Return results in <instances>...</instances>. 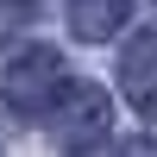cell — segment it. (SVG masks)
<instances>
[{"mask_svg":"<svg viewBox=\"0 0 157 157\" xmlns=\"http://www.w3.org/2000/svg\"><path fill=\"white\" fill-rule=\"evenodd\" d=\"M50 138H57V151H69V157H82V151H94L101 138H113V101H107V88L69 82L63 101L50 107Z\"/></svg>","mask_w":157,"mask_h":157,"instance_id":"6da1fadb","label":"cell"},{"mask_svg":"<svg viewBox=\"0 0 157 157\" xmlns=\"http://www.w3.org/2000/svg\"><path fill=\"white\" fill-rule=\"evenodd\" d=\"M63 57L50 44H25L19 57L6 63V75H0V94H6V107L13 113H44V107H57L63 101Z\"/></svg>","mask_w":157,"mask_h":157,"instance_id":"7a4b0ae2","label":"cell"},{"mask_svg":"<svg viewBox=\"0 0 157 157\" xmlns=\"http://www.w3.org/2000/svg\"><path fill=\"white\" fill-rule=\"evenodd\" d=\"M120 88L138 113H157V32H138L120 50Z\"/></svg>","mask_w":157,"mask_h":157,"instance_id":"3957f363","label":"cell"},{"mask_svg":"<svg viewBox=\"0 0 157 157\" xmlns=\"http://www.w3.org/2000/svg\"><path fill=\"white\" fill-rule=\"evenodd\" d=\"M126 13H132V0H69V32L82 44H107L126 25Z\"/></svg>","mask_w":157,"mask_h":157,"instance_id":"277c9868","label":"cell"},{"mask_svg":"<svg viewBox=\"0 0 157 157\" xmlns=\"http://www.w3.org/2000/svg\"><path fill=\"white\" fill-rule=\"evenodd\" d=\"M120 157H157V145H151V138H126V151Z\"/></svg>","mask_w":157,"mask_h":157,"instance_id":"5b68a950","label":"cell"},{"mask_svg":"<svg viewBox=\"0 0 157 157\" xmlns=\"http://www.w3.org/2000/svg\"><path fill=\"white\" fill-rule=\"evenodd\" d=\"M0 157H6V151H0Z\"/></svg>","mask_w":157,"mask_h":157,"instance_id":"8992f818","label":"cell"}]
</instances>
